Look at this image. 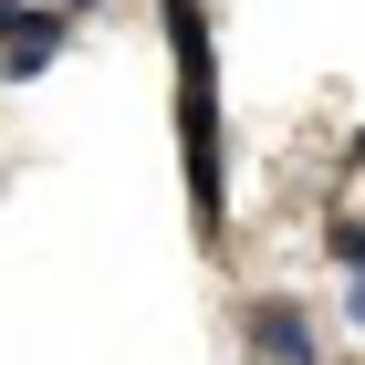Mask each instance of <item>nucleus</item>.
<instances>
[{
  "label": "nucleus",
  "mask_w": 365,
  "mask_h": 365,
  "mask_svg": "<svg viewBox=\"0 0 365 365\" xmlns=\"http://www.w3.org/2000/svg\"><path fill=\"white\" fill-rule=\"evenodd\" d=\"M168 42H178V125H188V188H198V220L220 230V73H209V21H198V0H168Z\"/></svg>",
  "instance_id": "obj_1"
},
{
  "label": "nucleus",
  "mask_w": 365,
  "mask_h": 365,
  "mask_svg": "<svg viewBox=\"0 0 365 365\" xmlns=\"http://www.w3.org/2000/svg\"><path fill=\"white\" fill-rule=\"evenodd\" d=\"M251 344H261V365H324L303 303H251Z\"/></svg>",
  "instance_id": "obj_2"
},
{
  "label": "nucleus",
  "mask_w": 365,
  "mask_h": 365,
  "mask_svg": "<svg viewBox=\"0 0 365 365\" xmlns=\"http://www.w3.org/2000/svg\"><path fill=\"white\" fill-rule=\"evenodd\" d=\"M63 42H73V21H63V11H42V0H11V73H42Z\"/></svg>",
  "instance_id": "obj_3"
},
{
  "label": "nucleus",
  "mask_w": 365,
  "mask_h": 365,
  "mask_svg": "<svg viewBox=\"0 0 365 365\" xmlns=\"http://www.w3.org/2000/svg\"><path fill=\"white\" fill-rule=\"evenodd\" d=\"M355 324H365V261H355Z\"/></svg>",
  "instance_id": "obj_4"
},
{
  "label": "nucleus",
  "mask_w": 365,
  "mask_h": 365,
  "mask_svg": "<svg viewBox=\"0 0 365 365\" xmlns=\"http://www.w3.org/2000/svg\"><path fill=\"white\" fill-rule=\"evenodd\" d=\"M63 11H94V0H63Z\"/></svg>",
  "instance_id": "obj_5"
}]
</instances>
